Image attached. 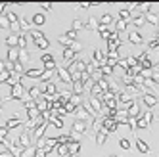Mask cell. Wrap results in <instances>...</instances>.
<instances>
[{"label": "cell", "instance_id": "50", "mask_svg": "<svg viewBox=\"0 0 159 157\" xmlns=\"http://www.w3.org/2000/svg\"><path fill=\"white\" fill-rule=\"evenodd\" d=\"M150 78H152V81L157 84V83H159V69H153V71L150 73Z\"/></svg>", "mask_w": 159, "mask_h": 157}, {"label": "cell", "instance_id": "15", "mask_svg": "<svg viewBox=\"0 0 159 157\" xmlns=\"http://www.w3.org/2000/svg\"><path fill=\"white\" fill-rule=\"evenodd\" d=\"M71 128H73V134H84V132H86V123H83V121H75Z\"/></svg>", "mask_w": 159, "mask_h": 157}, {"label": "cell", "instance_id": "26", "mask_svg": "<svg viewBox=\"0 0 159 157\" xmlns=\"http://www.w3.org/2000/svg\"><path fill=\"white\" fill-rule=\"evenodd\" d=\"M132 23H134L136 27H138V29H140V27H144V25H146V16H142V14H136V16L132 17Z\"/></svg>", "mask_w": 159, "mask_h": 157}, {"label": "cell", "instance_id": "19", "mask_svg": "<svg viewBox=\"0 0 159 157\" xmlns=\"http://www.w3.org/2000/svg\"><path fill=\"white\" fill-rule=\"evenodd\" d=\"M8 130H12V128H17V127H21V119H17V117H12V119H8L6 121V125H4Z\"/></svg>", "mask_w": 159, "mask_h": 157}, {"label": "cell", "instance_id": "36", "mask_svg": "<svg viewBox=\"0 0 159 157\" xmlns=\"http://www.w3.org/2000/svg\"><path fill=\"white\" fill-rule=\"evenodd\" d=\"M69 104H71V105H75V107H81V104H83V96H75V94H71Z\"/></svg>", "mask_w": 159, "mask_h": 157}, {"label": "cell", "instance_id": "1", "mask_svg": "<svg viewBox=\"0 0 159 157\" xmlns=\"http://www.w3.org/2000/svg\"><path fill=\"white\" fill-rule=\"evenodd\" d=\"M142 100H144V105H146V109H152V107H155L157 104H159V98L153 94V92H150V90H146V88H142Z\"/></svg>", "mask_w": 159, "mask_h": 157}, {"label": "cell", "instance_id": "12", "mask_svg": "<svg viewBox=\"0 0 159 157\" xmlns=\"http://www.w3.org/2000/svg\"><path fill=\"white\" fill-rule=\"evenodd\" d=\"M61 58H63V67H67V65H69L73 60H75V52L73 50H69V48H63V52H61Z\"/></svg>", "mask_w": 159, "mask_h": 157}, {"label": "cell", "instance_id": "9", "mask_svg": "<svg viewBox=\"0 0 159 157\" xmlns=\"http://www.w3.org/2000/svg\"><path fill=\"white\" fill-rule=\"evenodd\" d=\"M67 151H69V157H79V153H81V140H73L67 146Z\"/></svg>", "mask_w": 159, "mask_h": 157}, {"label": "cell", "instance_id": "57", "mask_svg": "<svg viewBox=\"0 0 159 157\" xmlns=\"http://www.w3.org/2000/svg\"><path fill=\"white\" fill-rule=\"evenodd\" d=\"M0 146H4V138H0Z\"/></svg>", "mask_w": 159, "mask_h": 157}, {"label": "cell", "instance_id": "33", "mask_svg": "<svg viewBox=\"0 0 159 157\" xmlns=\"http://www.w3.org/2000/svg\"><path fill=\"white\" fill-rule=\"evenodd\" d=\"M140 117H142V121L146 123V125L150 127V123L153 121V111H152V109H146V113H144V115H140Z\"/></svg>", "mask_w": 159, "mask_h": 157}, {"label": "cell", "instance_id": "34", "mask_svg": "<svg viewBox=\"0 0 159 157\" xmlns=\"http://www.w3.org/2000/svg\"><path fill=\"white\" fill-rule=\"evenodd\" d=\"M35 44H37V48H40V50H46V48L50 46V42H48V38H46V37H42V38L35 40Z\"/></svg>", "mask_w": 159, "mask_h": 157}, {"label": "cell", "instance_id": "40", "mask_svg": "<svg viewBox=\"0 0 159 157\" xmlns=\"http://www.w3.org/2000/svg\"><path fill=\"white\" fill-rule=\"evenodd\" d=\"M106 136H107V134H106L104 130L98 132V134H96V144H98V146H104V144H106Z\"/></svg>", "mask_w": 159, "mask_h": 157}, {"label": "cell", "instance_id": "44", "mask_svg": "<svg viewBox=\"0 0 159 157\" xmlns=\"http://www.w3.org/2000/svg\"><path fill=\"white\" fill-rule=\"evenodd\" d=\"M119 146H121L123 150H130V140L129 138H121L119 140Z\"/></svg>", "mask_w": 159, "mask_h": 157}, {"label": "cell", "instance_id": "4", "mask_svg": "<svg viewBox=\"0 0 159 157\" xmlns=\"http://www.w3.org/2000/svg\"><path fill=\"white\" fill-rule=\"evenodd\" d=\"M27 94V88L23 86V83H19L16 86H12V92H10V98L12 100H23Z\"/></svg>", "mask_w": 159, "mask_h": 157}, {"label": "cell", "instance_id": "48", "mask_svg": "<svg viewBox=\"0 0 159 157\" xmlns=\"http://www.w3.org/2000/svg\"><path fill=\"white\" fill-rule=\"evenodd\" d=\"M125 61H127L129 69H132V67L136 65V58H134V56H129V58H125Z\"/></svg>", "mask_w": 159, "mask_h": 157}, {"label": "cell", "instance_id": "42", "mask_svg": "<svg viewBox=\"0 0 159 157\" xmlns=\"http://www.w3.org/2000/svg\"><path fill=\"white\" fill-rule=\"evenodd\" d=\"M50 77H52V71H42V75H40L39 81H42V83H50Z\"/></svg>", "mask_w": 159, "mask_h": 157}, {"label": "cell", "instance_id": "29", "mask_svg": "<svg viewBox=\"0 0 159 157\" xmlns=\"http://www.w3.org/2000/svg\"><path fill=\"white\" fill-rule=\"evenodd\" d=\"M84 29H92V31H98V19L94 16H90V19L84 23Z\"/></svg>", "mask_w": 159, "mask_h": 157}, {"label": "cell", "instance_id": "46", "mask_svg": "<svg viewBox=\"0 0 159 157\" xmlns=\"http://www.w3.org/2000/svg\"><path fill=\"white\" fill-rule=\"evenodd\" d=\"M0 29H10V23H8V19H6L4 14L0 16Z\"/></svg>", "mask_w": 159, "mask_h": 157}, {"label": "cell", "instance_id": "14", "mask_svg": "<svg viewBox=\"0 0 159 157\" xmlns=\"http://www.w3.org/2000/svg\"><path fill=\"white\" fill-rule=\"evenodd\" d=\"M75 115H77V121H83V123H86L90 117H92V115H90V113H88V111H86L84 107H79V109L75 111Z\"/></svg>", "mask_w": 159, "mask_h": 157}, {"label": "cell", "instance_id": "7", "mask_svg": "<svg viewBox=\"0 0 159 157\" xmlns=\"http://www.w3.org/2000/svg\"><path fill=\"white\" fill-rule=\"evenodd\" d=\"M56 73H58L60 81H63V83H67V84H71V83H73V78H71V73L67 71L63 65H61V67H56Z\"/></svg>", "mask_w": 159, "mask_h": 157}, {"label": "cell", "instance_id": "27", "mask_svg": "<svg viewBox=\"0 0 159 157\" xmlns=\"http://www.w3.org/2000/svg\"><path fill=\"white\" fill-rule=\"evenodd\" d=\"M27 94H29V100H39V98L42 96V92L39 90L37 86H31L29 90H27Z\"/></svg>", "mask_w": 159, "mask_h": 157}, {"label": "cell", "instance_id": "10", "mask_svg": "<svg viewBox=\"0 0 159 157\" xmlns=\"http://www.w3.org/2000/svg\"><path fill=\"white\" fill-rule=\"evenodd\" d=\"M134 100V96L132 94H129V92H125V90H121L119 94H117V104H123L125 107H127L130 102Z\"/></svg>", "mask_w": 159, "mask_h": 157}, {"label": "cell", "instance_id": "25", "mask_svg": "<svg viewBox=\"0 0 159 157\" xmlns=\"http://www.w3.org/2000/svg\"><path fill=\"white\" fill-rule=\"evenodd\" d=\"M98 31H100V37H102V38H106V40L111 37V33H113L111 27H104V25H98Z\"/></svg>", "mask_w": 159, "mask_h": 157}, {"label": "cell", "instance_id": "13", "mask_svg": "<svg viewBox=\"0 0 159 157\" xmlns=\"http://www.w3.org/2000/svg\"><path fill=\"white\" fill-rule=\"evenodd\" d=\"M50 125L48 123H42L40 127H37L35 130H33V138H37V140H40V138H44V132H46V128H48Z\"/></svg>", "mask_w": 159, "mask_h": 157}, {"label": "cell", "instance_id": "43", "mask_svg": "<svg viewBox=\"0 0 159 157\" xmlns=\"http://www.w3.org/2000/svg\"><path fill=\"white\" fill-rule=\"evenodd\" d=\"M77 109H79V107H75V105H71L69 102H67V104L63 105V111H65V115H67V113H75V111H77Z\"/></svg>", "mask_w": 159, "mask_h": 157}, {"label": "cell", "instance_id": "49", "mask_svg": "<svg viewBox=\"0 0 159 157\" xmlns=\"http://www.w3.org/2000/svg\"><path fill=\"white\" fill-rule=\"evenodd\" d=\"M35 107H37V104H35V100H29V98H27V100H25V109L29 111V109H35Z\"/></svg>", "mask_w": 159, "mask_h": 157}, {"label": "cell", "instance_id": "35", "mask_svg": "<svg viewBox=\"0 0 159 157\" xmlns=\"http://www.w3.org/2000/svg\"><path fill=\"white\" fill-rule=\"evenodd\" d=\"M39 117H40V111H39L37 107H35V109H29V111H27V121H37Z\"/></svg>", "mask_w": 159, "mask_h": 157}, {"label": "cell", "instance_id": "30", "mask_svg": "<svg viewBox=\"0 0 159 157\" xmlns=\"http://www.w3.org/2000/svg\"><path fill=\"white\" fill-rule=\"evenodd\" d=\"M27 61H29V52H27V50H19V56H17V63L25 65Z\"/></svg>", "mask_w": 159, "mask_h": 157}, {"label": "cell", "instance_id": "47", "mask_svg": "<svg viewBox=\"0 0 159 157\" xmlns=\"http://www.w3.org/2000/svg\"><path fill=\"white\" fill-rule=\"evenodd\" d=\"M58 40H60V44H63V46H67V48H69V46H71V42H73V40H69V38H67L65 35H61Z\"/></svg>", "mask_w": 159, "mask_h": 157}, {"label": "cell", "instance_id": "17", "mask_svg": "<svg viewBox=\"0 0 159 157\" xmlns=\"http://www.w3.org/2000/svg\"><path fill=\"white\" fill-rule=\"evenodd\" d=\"M56 148H58V140H56V138H46V146H44V153H50L52 150H56Z\"/></svg>", "mask_w": 159, "mask_h": 157}, {"label": "cell", "instance_id": "28", "mask_svg": "<svg viewBox=\"0 0 159 157\" xmlns=\"http://www.w3.org/2000/svg\"><path fill=\"white\" fill-rule=\"evenodd\" d=\"M42 71H44V69H27V71H25V77H27V78H40Z\"/></svg>", "mask_w": 159, "mask_h": 157}, {"label": "cell", "instance_id": "52", "mask_svg": "<svg viewBox=\"0 0 159 157\" xmlns=\"http://www.w3.org/2000/svg\"><path fill=\"white\" fill-rule=\"evenodd\" d=\"M117 65L121 67V69H125V71H127V69H129V65H127V61H125V58H121V60L117 61Z\"/></svg>", "mask_w": 159, "mask_h": 157}, {"label": "cell", "instance_id": "23", "mask_svg": "<svg viewBox=\"0 0 159 157\" xmlns=\"http://www.w3.org/2000/svg\"><path fill=\"white\" fill-rule=\"evenodd\" d=\"M127 29H129V23H127V21H123V19H117V21H115V25H113V31H115V33L127 31Z\"/></svg>", "mask_w": 159, "mask_h": 157}, {"label": "cell", "instance_id": "58", "mask_svg": "<svg viewBox=\"0 0 159 157\" xmlns=\"http://www.w3.org/2000/svg\"><path fill=\"white\" fill-rule=\"evenodd\" d=\"M2 104H4V102H2V100H0V105H2Z\"/></svg>", "mask_w": 159, "mask_h": 157}, {"label": "cell", "instance_id": "21", "mask_svg": "<svg viewBox=\"0 0 159 157\" xmlns=\"http://www.w3.org/2000/svg\"><path fill=\"white\" fill-rule=\"evenodd\" d=\"M17 56H19V48H8V60L6 61L17 63Z\"/></svg>", "mask_w": 159, "mask_h": 157}, {"label": "cell", "instance_id": "55", "mask_svg": "<svg viewBox=\"0 0 159 157\" xmlns=\"http://www.w3.org/2000/svg\"><path fill=\"white\" fill-rule=\"evenodd\" d=\"M0 157H12V155H10V151H6V150H4L2 153H0Z\"/></svg>", "mask_w": 159, "mask_h": 157}, {"label": "cell", "instance_id": "51", "mask_svg": "<svg viewBox=\"0 0 159 157\" xmlns=\"http://www.w3.org/2000/svg\"><path fill=\"white\" fill-rule=\"evenodd\" d=\"M65 37L69 38V40H75V38H77V31H73V29H71V31H67V35H65Z\"/></svg>", "mask_w": 159, "mask_h": 157}, {"label": "cell", "instance_id": "53", "mask_svg": "<svg viewBox=\"0 0 159 157\" xmlns=\"http://www.w3.org/2000/svg\"><path fill=\"white\" fill-rule=\"evenodd\" d=\"M8 132H10V130H8L6 127H0V138H6V136H8Z\"/></svg>", "mask_w": 159, "mask_h": 157}, {"label": "cell", "instance_id": "8", "mask_svg": "<svg viewBox=\"0 0 159 157\" xmlns=\"http://www.w3.org/2000/svg\"><path fill=\"white\" fill-rule=\"evenodd\" d=\"M129 42L134 44V46H140V44H144V38L140 35V31H129Z\"/></svg>", "mask_w": 159, "mask_h": 157}, {"label": "cell", "instance_id": "37", "mask_svg": "<svg viewBox=\"0 0 159 157\" xmlns=\"http://www.w3.org/2000/svg\"><path fill=\"white\" fill-rule=\"evenodd\" d=\"M6 44L10 48H17V35H10L6 37Z\"/></svg>", "mask_w": 159, "mask_h": 157}, {"label": "cell", "instance_id": "24", "mask_svg": "<svg viewBox=\"0 0 159 157\" xmlns=\"http://www.w3.org/2000/svg\"><path fill=\"white\" fill-rule=\"evenodd\" d=\"M35 104H37V109L40 111V113H44V111H48V102L44 100L42 96L39 98V100H35Z\"/></svg>", "mask_w": 159, "mask_h": 157}, {"label": "cell", "instance_id": "11", "mask_svg": "<svg viewBox=\"0 0 159 157\" xmlns=\"http://www.w3.org/2000/svg\"><path fill=\"white\" fill-rule=\"evenodd\" d=\"M27 46H29V35L27 33H19L17 35V48L19 50H27Z\"/></svg>", "mask_w": 159, "mask_h": 157}, {"label": "cell", "instance_id": "16", "mask_svg": "<svg viewBox=\"0 0 159 157\" xmlns=\"http://www.w3.org/2000/svg\"><path fill=\"white\" fill-rule=\"evenodd\" d=\"M44 21H46V17H44V14H40V12H37V14H33V17H31V23L35 25V27H40Z\"/></svg>", "mask_w": 159, "mask_h": 157}, {"label": "cell", "instance_id": "38", "mask_svg": "<svg viewBox=\"0 0 159 157\" xmlns=\"http://www.w3.org/2000/svg\"><path fill=\"white\" fill-rule=\"evenodd\" d=\"M48 125H54L56 128H63V119H60V117H52Z\"/></svg>", "mask_w": 159, "mask_h": 157}, {"label": "cell", "instance_id": "20", "mask_svg": "<svg viewBox=\"0 0 159 157\" xmlns=\"http://www.w3.org/2000/svg\"><path fill=\"white\" fill-rule=\"evenodd\" d=\"M146 23H150L153 27H159V17H157V14H153V12L146 14Z\"/></svg>", "mask_w": 159, "mask_h": 157}, {"label": "cell", "instance_id": "31", "mask_svg": "<svg viewBox=\"0 0 159 157\" xmlns=\"http://www.w3.org/2000/svg\"><path fill=\"white\" fill-rule=\"evenodd\" d=\"M6 83H8L10 86H16V84H19V83H21V75H17V73H12Z\"/></svg>", "mask_w": 159, "mask_h": 157}, {"label": "cell", "instance_id": "56", "mask_svg": "<svg viewBox=\"0 0 159 157\" xmlns=\"http://www.w3.org/2000/svg\"><path fill=\"white\" fill-rule=\"evenodd\" d=\"M0 71H4V61L0 60Z\"/></svg>", "mask_w": 159, "mask_h": 157}, {"label": "cell", "instance_id": "2", "mask_svg": "<svg viewBox=\"0 0 159 157\" xmlns=\"http://www.w3.org/2000/svg\"><path fill=\"white\" fill-rule=\"evenodd\" d=\"M17 148L23 151V150H27V148H31V134H27V132H23V134H19V136L16 138V142H14Z\"/></svg>", "mask_w": 159, "mask_h": 157}, {"label": "cell", "instance_id": "6", "mask_svg": "<svg viewBox=\"0 0 159 157\" xmlns=\"http://www.w3.org/2000/svg\"><path fill=\"white\" fill-rule=\"evenodd\" d=\"M125 109H127V113H129L130 119H138V117H140V105H138V102H136V100H132V102L125 107Z\"/></svg>", "mask_w": 159, "mask_h": 157}, {"label": "cell", "instance_id": "5", "mask_svg": "<svg viewBox=\"0 0 159 157\" xmlns=\"http://www.w3.org/2000/svg\"><path fill=\"white\" fill-rule=\"evenodd\" d=\"M119 128V125H117V121L115 119H104V121H102V130H104L106 134H111V132H115Z\"/></svg>", "mask_w": 159, "mask_h": 157}, {"label": "cell", "instance_id": "54", "mask_svg": "<svg viewBox=\"0 0 159 157\" xmlns=\"http://www.w3.org/2000/svg\"><path fill=\"white\" fill-rule=\"evenodd\" d=\"M44 10H52V4H46V2H44V4H40Z\"/></svg>", "mask_w": 159, "mask_h": 157}, {"label": "cell", "instance_id": "59", "mask_svg": "<svg viewBox=\"0 0 159 157\" xmlns=\"http://www.w3.org/2000/svg\"><path fill=\"white\" fill-rule=\"evenodd\" d=\"M111 157H119V155H111Z\"/></svg>", "mask_w": 159, "mask_h": 157}, {"label": "cell", "instance_id": "22", "mask_svg": "<svg viewBox=\"0 0 159 157\" xmlns=\"http://www.w3.org/2000/svg\"><path fill=\"white\" fill-rule=\"evenodd\" d=\"M136 148H138L140 153H150V146H148L142 138H136Z\"/></svg>", "mask_w": 159, "mask_h": 157}, {"label": "cell", "instance_id": "41", "mask_svg": "<svg viewBox=\"0 0 159 157\" xmlns=\"http://www.w3.org/2000/svg\"><path fill=\"white\" fill-rule=\"evenodd\" d=\"M71 29H73V31H81V29H84V21L77 17V19L73 21V27H71Z\"/></svg>", "mask_w": 159, "mask_h": 157}, {"label": "cell", "instance_id": "3", "mask_svg": "<svg viewBox=\"0 0 159 157\" xmlns=\"http://www.w3.org/2000/svg\"><path fill=\"white\" fill-rule=\"evenodd\" d=\"M84 65H86V63H84L83 60H73L69 65L65 67V69L69 71L71 75H77V73H84Z\"/></svg>", "mask_w": 159, "mask_h": 157}, {"label": "cell", "instance_id": "45", "mask_svg": "<svg viewBox=\"0 0 159 157\" xmlns=\"http://www.w3.org/2000/svg\"><path fill=\"white\" fill-rule=\"evenodd\" d=\"M102 121H104V119H98V117H96L94 125H92V128H94V132H96V134H98V132H102Z\"/></svg>", "mask_w": 159, "mask_h": 157}, {"label": "cell", "instance_id": "18", "mask_svg": "<svg viewBox=\"0 0 159 157\" xmlns=\"http://www.w3.org/2000/svg\"><path fill=\"white\" fill-rule=\"evenodd\" d=\"M111 23H113V16H111V14H102V16H100V21H98V25L109 27Z\"/></svg>", "mask_w": 159, "mask_h": 157}, {"label": "cell", "instance_id": "39", "mask_svg": "<svg viewBox=\"0 0 159 157\" xmlns=\"http://www.w3.org/2000/svg\"><path fill=\"white\" fill-rule=\"evenodd\" d=\"M56 151H58V155H60V157L69 155V151H67V146H63V144H58V148H56Z\"/></svg>", "mask_w": 159, "mask_h": 157}, {"label": "cell", "instance_id": "32", "mask_svg": "<svg viewBox=\"0 0 159 157\" xmlns=\"http://www.w3.org/2000/svg\"><path fill=\"white\" fill-rule=\"evenodd\" d=\"M4 16H6V19H8L10 25H16L17 21H19V16H17L16 12H8V14H4Z\"/></svg>", "mask_w": 159, "mask_h": 157}]
</instances>
